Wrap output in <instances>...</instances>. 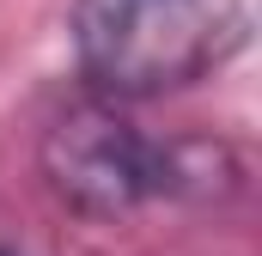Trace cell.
<instances>
[{
	"instance_id": "7a4b0ae2",
	"label": "cell",
	"mask_w": 262,
	"mask_h": 256,
	"mask_svg": "<svg viewBox=\"0 0 262 256\" xmlns=\"http://www.w3.org/2000/svg\"><path fill=\"white\" fill-rule=\"evenodd\" d=\"M49 195L85 220H122L146 201H171V140L128 122L122 104L79 98L37 140Z\"/></svg>"
},
{
	"instance_id": "3957f363",
	"label": "cell",
	"mask_w": 262,
	"mask_h": 256,
	"mask_svg": "<svg viewBox=\"0 0 262 256\" xmlns=\"http://www.w3.org/2000/svg\"><path fill=\"white\" fill-rule=\"evenodd\" d=\"M0 256H6V250H0Z\"/></svg>"
},
{
	"instance_id": "6da1fadb",
	"label": "cell",
	"mask_w": 262,
	"mask_h": 256,
	"mask_svg": "<svg viewBox=\"0 0 262 256\" xmlns=\"http://www.w3.org/2000/svg\"><path fill=\"white\" fill-rule=\"evenodd\" d=\"M256 0H73V67L104 104L165 98L244 49Z\"/></svg>"
}]
</instances>
